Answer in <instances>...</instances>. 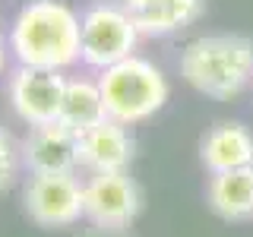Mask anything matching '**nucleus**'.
I'll return each instance as SVG.
<instances>
[{
  "label": "nucleus",
  "mask_w": 253,
  "mask_h": 237,
  "mask_svg": "<svg viewBox=\"0 0 253 237\" xmlns=\"http://www.w3.org/2000/svg\"><path fill=\"white\" fill-rule=\"evenodd\" d=\"M6 44L19 67L67 73L79 63V13L63 0H29L13 16Z\"/></svg>",
  "instance_id": "obj_1"
},
{
  "label": "nucleus",
  "mask_w": 253,
  "mask_h": 237,
  "mask_svg": "<svg viewBox=\"0 0 253 237\" xmlns=\"http://www.w3.org/2000/svg\"><path fill=\"white\" fill-rule=\"evenodd\" d=\"M180 79L215 101H231L253 85V38L237 32L200 35L180 47Z\"/></svg>",
  "instance_id": "obj_2"
},
{
  "label": "nucleus",
  "mask_w": 253,
  "mask_h": 237,
  "mask_svg": "<svg viewBox=\"0 0 253 237\" xmlns=\"http://www.w3.org/2000/svg\"><path fill=\"white\" fill-rule=\"evenodd\" d=\"M95 79L101 85V98H105L108 117L124 123V126L146 123L171 98L168 76L149 57H139V54L101 70Z\"/></svg>",
  "instance_id": "obj_3"
},
{
  "label": "nucleus",
  "mask_w": 253,
  "mask_h": 237,
  "mask_svg": "<svg viewBox=\"0 0 253 237\" xmlns=\"http://www.w3.org/2000/svg\"><path fill=\"white\" fill-rule=\"evenodd\" d=\"M142 32L124 3H92L79 13V63L89 70H108L133 57Z\"/></svg>",
  "instance_id": "obj_4"
},
{
  "label": "nucleus",
  "mask_w": 253,
  "mask_h": 237,
  "mask_svg": "<svg viewBox=\"0 0 253 237\" xmlns=\"http://www.w3.org/2000/svg\"><path fill=\"white\" fill-rule=\"evenodd\" d=\"M22 209L42 228H70L85 218V187L76 174H32L22 187Z\"/></svg>",
  "instance_id": "obj_5"
},
{
  "label": "nucleus",
  "mask_w": 253,
  "mask_h": 237,
  "mask_svg": "<svg viewBox=\"0 0 253 237\" xmlns=\"http://www.w3.org/2000/svg\"><path fill=\"white\" fill-rule=\"evenodd\" d=\"M85 187V218L101 231H124L142 212V190L130 171L89 174Z\"/></svg>",
  "instance_id": "obj_6"
},
{
  "label": "nucleus",
  "mask_w": 253,
  "mask_h": 237,
  "mask_svg": "<svg viewBox=\"0 0 253 237\" xmlns=\"http://www.w3.org/2000/svg\"><path fill=\"white\" fill-rule=\"evenodd\" d=\"M67 73L60 70H42V67H19L6 79V101H10L13 114L22 123L38 126L51 123L60 114V101L67 92Z\"/></svg>",
  "instance_id": "obj_7"
},
{
  "label": "nucleus",
  "mask_w": 253,
  "mask_h": 237,
  "mask_svg": "<svg viewBox=\"0 0 253 237\" xmlns=\"http://www.w3.org/2000/svg\"><path fill=\"white\" fill-rule=\"evenodd\" d=\"M22 146V168L29 174H76L79 168V133L60 120L29 126Z\"/></svg>",
  "instance_id": "obj_8"
},
{
  "label": "nucleus",
  "mask_w": 253,
  "mask_h": 237,
  "mask_svg": "<svg viewBox=\"0 0 253 237\" xmlns=\"http://www.w3.org/2000/svg\"><path fill=\"white\" fill-rule=\"evenodd\" d=\"M136 155L130 126L117 120H101L92 130L79 133V168L85 174H111V171H126Z\"/></svg>",
  "instance_id": "obj_9"
},
{
  "label": "nucleus",
  "mask_w": 253,
  "mask_h": 237,
  "mask_svg": "<svg viewBox=\"0 0 253 237\" xmlns=\"http://www.w3.org/2000/svg\"><path fill=\"white\" fill-rule=\"evenodd\" d=\"M200 161L209 174L253 168V130L241 120H218L200 139Z\"/></svg>",
  "instance_id": "obj_10"
},
{
  "label": "nucleus",
  "mask_w": 253,
  "mask_h": 237,
  "mask_svg": "<svg viewBox=\"0 0 253 237\" xmlns=\"http://www.w3.org/2000/svg\"><path fill=\"white\" fill-rule=\"evenodd\" d=\"M206 202L225 221L253 218V168H234V171L209 174Z\"/></svg>",
  "instance_id": "obj_11"
},
{
  "label": "nucleus",
  "mask_w": 253,
  "mask_h": 237,
  "mask_svg": "<svg viewBox=\"0 0 253 237\" xmlns=\"http://www.w3.org/2000/svg\"><path fill=\"white\" fill-rule=\"evenodd\" d=\"M57 120L63 126H70L73 133H85L95 123L108 120L98 79H89V76H70L67 79V92H63Z\"/></svg>",
  "instance_id": "obj_12"
},
{
  "label": "nucleus",
  "mask_w": 253,
  "mask_h": 237,
  "mask_svg": "<svg viewBox=\"0 0 253 237\" xmlns=\"http://www.w3.org/2000/svg\"><path fill=\"white\" fill-rule=\"evenodd\" d=\"M203 10H206L203 0H158L146 10L133 13V19H136L142 38H165L190 29L203 16Z\"/></svg>",
  "instance_id": "obj_13"
},
{
  "label": "nucleus",
  "mask_w": 253,
  "mask_h": 237,
  "mask_svg": "<svg viewBox=\"0 0 253 237\" xmlns=\"http://www.w3.org/2000/svg\"><path fill=\"white\" fill-rule=\"evenodd\" d=\"M22 168V146L16 142V136L0 123V193L16 187Z\"/></svg>",
  "instance_id": "obj_14"
},
{
  "label": "nucleus",
  "mask_w": 253,
  "mask_h": 237,
  "mask_svg": "<svg viewBox=\"0 0 253 237\" xmlns=\"http://www.w3.org/2000/svg\"><path fill=\"white\" fill-rule=\"evenodd\" d=\"M121 3H124V6H126L130 13H139V10H146V6L158 3V0H121Z\"/></svg>",
  "instance_id": "obj_15"
},
{
  "label": "nucleus",
  "mask_w": 253,
  "mask_h": 237,
  "mask_svg": "<svg viewBox=\"0 0 253 237\" xmlns=\"http://www.w3.org/2000/svg\"><path fill=\"white\" fill-rule=\"evenodd\" d=\"M6 51H10V44L3 41V32H0V73H3V67H6Z\"/></svg>",
  "instance_id": "obj_16"
},
{
  "label": "nucleus",
  "mask_w": 253,
  "mask_h": 237,
  "mask_svg": "<svg viewBox=\"0 0 253 237\" xmlns=\"http://www.w3.org/2000/svg\"><path fill=\"white\" fill-rule=\"evenodd\" d=\"M250 92H253V85H250Z\"/></svg>",
  "instance_id": "obj_17"
}]
</instances>
